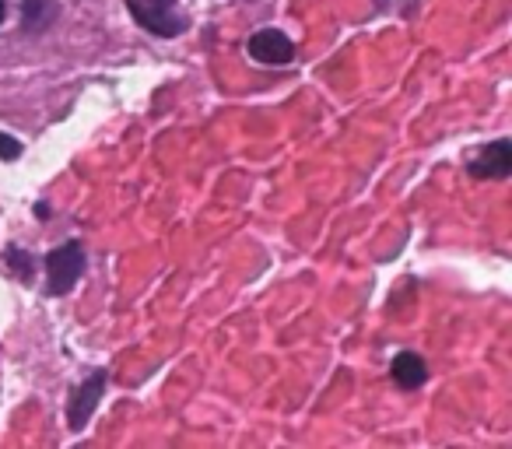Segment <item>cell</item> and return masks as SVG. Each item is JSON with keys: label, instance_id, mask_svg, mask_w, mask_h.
<instances>
[{"label": "cell", "instance_id": "cell-1", "mask_svg": "<svg viewBox=\"0 0 512 449\" xmlns=\"http://www.w3.org/2000/svg\"><path fill=\"white\" fill-rule=\"evenodd\" d=\"M130 15L155 36H179L186 29V18L179 15L176 0H127Z\"/></svg>", "mask_w": 512, "mask_h": 449}, {"label": "cell", "instance_id": "cell-2", "mask_svg": "<svg viewBox=\"0 0 512 449\" xmlns=\"http://www.w3.org/2000/svg\"><path fill=\"white\" fill-rule=\"evenodd\" d=\"M81 271H85V250H81V243L57 246V250L46 257V274H50V292L53 295L71 292L74 281L81 278Z\"/></svg>", "mask_w": 512, "mask_h": 449}, {"label": "cell", "instance_id": "cell-3", "mask_svg": "<svg viewBox=\"0 0 512 449\" xmlns=\"http://www.w3.org/2000/svg\"><path fill=\"white\" fill-rule=\"evenodd\" d=\"M249 57L260 60V64H288L295 57V46L285 32L278 29H264L249 39Z\"/></svg>", "mask_w": 512, "mask_h": 449}, {"label": "cell", "instance_id": "cell-4", "mask_svg": "<svg viewBox=\"0 0 512 449\" xmlns=\"http://www.w3.org/2000/svg\"><path fill=\"white\" fill-rule=\"evenodd\" d=\"M102 386H106V372H95V376H88L85 383L78 386V393L71 397V411H67V421H71L74 432H81V428L88 425V418H92V411L99 407Z\"/></svg>", "mask_w": 512, "mask_h": 449}, {"label": "cell", "instance_id": "cell-5", "mask_svg": "<svg viewBox=\"0 0 512 449\" xmlns=\"http://www.w3.org/2000/svg\"><path fill=\"white\" fill-rule=\"evenodd\" d=\"M512 169V144L509 141H491L481 155L470 162L474 176H488V179H502Z\"/></svg>", "mask_w": 512, "mask_h": 449}, {"label": "cell", "instance_id": "cell-6", "mask_svg": "<svg viewBox=\"0 0 512 449\" xmlns=\"http://www.w3.org/2000/svg\"><path fill=\"white\" fill-rule=\"evenodd\" d=\"M57 18H60V8L53 0H25V8H22L25 32H46Z\"/></svg>", "mask_w": 512, "mask_h": 449}, {"label": "cell", "instance_id": "cell-7", "mask_svg": "<svg viewBox=\"0 0 512 449\" xmlns=\"http://www.w3.org/2000/svg\"><path fill=\"white\" fill-rule=\"evenodd\" d=\"M425 376H428V365L421 362L418 355H397L393 358V379H397L404 390H418L421 383H425Z\"/></svg>", "mask_w": 512, "mask_h": 449}, {"label": "cell", "instance_id": "cell-8", "mask_svg": "<svg viewBox=\"0 0 512 449\" xmlns=\"http://www.w3.org/2000/svg\"><path fill=\"white\" fill-rule=\"evenodd\" d=\"M4 260H8V264L15 267V271L22 274V278H29V274H32V264H29V257H25V253L18 250V246H11V250H4Z\"/></svg>", "mask_w": 512, "mask_h": 449}, {"label": "cell", "instance_id": "cell-9", "mask_svg": "<svg viewBox=\"0 0 512 449\" xmlns=\"http://www.w3.org/2000/svg\"><path fill=\"white\" fill-rule=\"evenodd\" d=\"M22 155V144L15 141V137L0 134V158H18Z\"/></svg>", "mask_w": 512, "mask_h": 449}, {"label": "cell", "instance_id": "cell-10", "mask_svg": "<svg viewBox=\"0 0 512 449\" xmlns=\"http://www.w3.org/2000/svg\"><path fill=\"white\" fill-rule=\"evenodd\" d=\"M0 22H4V0H0Z\"/></svg>", "mask_w": 512, "mask_h": 449}]
</instances>
